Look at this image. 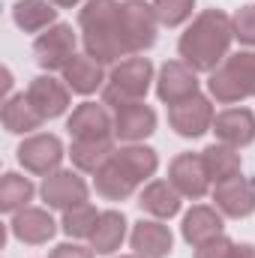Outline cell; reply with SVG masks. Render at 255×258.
I'll return each instance as SVG.
<instances>
[{"instance_id": "cell-1", "label": "cell", "mask_w": 255, "mask_h": 258, "mask_svg": "<svg viewBox=\"0 0 255 258\" xmlns=\"http://www.w3.org/2000/svg\"><path fill=\"white\" fill-rule=\"evenodd\" d=\"M234 27L231 15L222 9H201L177 39V57L195 72H213L231 54Z\"/></svg>"}, {"instance_id": "cell-2", "label": "cell", "mask_w": 255, "mask_h": 258, "mask_svg": "<svg viewBox=\"0 0 255 258\" xmlns=\"http://www.w3.org/2000/svg\"><path fill=\"white\" fill-rule=\"evenodd\" d=\"M78 30L84 54L102 66H114L132 57L120 36V0H87L78 9Z\"/></svg>"}, {"instance_id": "cell-3", "label": "cell", "mask_w": 255, "mask_h": 258, "mask_svg": "<svg viewBox=\"0 0 255 258\" xmlns=\"http://www.w3.org/2000/svg\"><path fill=\"white\" fill-rule=\"evenodd\" d=\"M207 96L219 105H237L255 96V48L228 54L207 75Z\"/></svg>"}, {"instance_id": "cell-4", "label": "cell", "mask_w": 255, "mask_h": 258, "mask_svg": "<svg viewBox=\"0 0 255 258\" xmlns=\"http://www.w3.org/2000/svg\"><path fill=\"white\" fill-rule=\"evenodd\" d=\"M156 84V69H153V60L150 57H141V54H132L126 60L111 66L108 72V81L102 87V102L117 111L123 105H132V102H141L147 96V90Z\"/></svg>"}, {"instance_id": "cell-5", "label": "cell", "mask_w": 255, "mask_h": 258, "mask_svg": "<svg viewBox=\"0 0 255 258\" xmlns=\"http://www.w3.org/2000/svg\"><path fill=\"white\" fill-rule=\"evenodd\" d=\"M15 156H18V165L27 174L48 177L57 168H63V159L69 156V150L63 147V141L57 135H51V132H33V135H24V141L18 144Z\"/></svg>"}, {"instance_id": "cell-6", "label": "cell", "mask_w": 255, "mask_h": 258, "mask_svg": "<svg viewBox=\"0 0 255 258\" xmlns=\"http://www.w3.org/2000/svg\"><path fill=\"white\" fill-rule=\"evenodd\" d=\"M159 18L147 0H120V36L129 54H144L156 45Z\"/></svg>"}, {"instance_id": "cell-7", "label": "cell", "mask_w": 255, "mask_h": 258, "mask_svg": "<svg viewBox=\"0 0 255 258\" xmlns=\"http://www.w3.org/2000/svg\"><path fill=\"white\" fill-rule=\"evenodd\" d=\"M75 48H78V33L66 21H57L54 27L42 30L33 39V57L45 72H63L69 60L78 54Z\"/></svg>"}, {"instance_id": "cell-8", "label": "cell", "mask_w": 255, "mask_h": 258, "mask_svg": "<svg viewBox=\"0 0 255 258\" xmlns=\"http://www.w3.org/2000/svg\"><path fill=\"white\" fill-rule=\"evenodd\" d=\"M39 195L45 201L48 210H69L75 204H84L90 198V183L81 177L78 168H57L54 174L42 177V186H39Z\"/></svg>"}, {"instance_id": "cell-9", "label": "cell", "mask_w": 255, "mask_h": 258, "mask_svg": "<svg viewBox=\"0 0 255 258\" xmlns=\"http://www.w3.org/2000/svg\"><path fill=\"white\" fill-rule=\"evenodd\" d=\"M213 117H216L213 99L204 96V93H195V96L168 108V126L174 129L180 138H192V141L213 129Z\"/></svg>"}, {"instance_id": "cell-10", "label": "cell", "mask_w": 255, "mask_h": 258, "mask_svg": "<svg viewBox=\"0 0 255 258\" xmlns=\"http://www.w3.org/2000/svg\"><path fill=\"white\" fill-rule=\"evenodd\" d=\"M153 90H156V99L171 108V105L189 99L195 93H201V81H198V72L183 60H165L156 72Z\"/></svg>"}, {"instance_id": "cell-11", "label": "cell", "mask_w": 255, "mask_h": 258, "mask_svg": "<svg viewBox=\"0 0 255 258\" xmlns=\"http://www.w3.org/2000/svg\"><path fill=\"white\" fill-rule=\"evenodd\" d=\"M57 231H60V222H54L48 207L27 204L9 216V234L24 246H45Z\"/></svg>"}, {"instance_id": "cell-12", "label": "cell", "mask_w": 255, "mask_h": 258, "mask_svg": "<svg viewBox=\"0 0 255 258\" xmlns=\"http://www.w3.org/2000/svg\"><path fill=\"white\" fill-rule=\"evenodd\" d=\"M168 180L177 192L189 201H201L204 195L213 189L210 177H207V168H204V159L201 153H177L171 162H168Z\"/></svg>"}, {"instance_id": "cell-13", "label": "cell", "mask_w": 255, "mask_h": 258, "mask_svg": "<svg viewBox=\"0 0 255 258\" xmlns=\"http://www.w3.org/2000/svg\"><path fill=\"white\" fill-rule=\"evenodd\" d=\"M213 207L225 216V219H249L255 213V180L252 177H231L222 180L210 189Z\"/></svg>"}, {"instance_id": "cell-14", "label": "cell", "mask_w": 255, "mask_h": 258, "mask_svg": "<svg viewBox=\"0 0 255 258\" xmlns=\"http://www.w3.org/2000/svg\"><path fill=\"white\" fill-rule=\"evenodd\" d=\"M27 99H30V105L45 120H57V117H63L66 111H69L72 90L66 87L63 78H54L51 72H42V75H36L27 84Z\"/></svg>"}, {"instance_id": "cell-15", "label": "cell", "mask_w": 255, "mask_h": 258, "mask_svg": "<svg viewBox=\"0 0 255 258\" xmlns=\"http://www.w3.org/2000/svg\"><path fill=\"white\" fill-rule=\"evenodd\" d=\"M129 246L141 258H168L174 252V234L162 219H138L129 228Z\"/></svg>"}, {"instance_id": "cell-16", "label": "cell", "mask_w": 255, "mask_h": 258, "mask_svg": "<svg viewBox=\"0 0 255 258\" xmlns=\"http://www.w3.org/2000/svg\"><path fill=\"white\" fill-rule=\"evenodd\" d=\"M219 234H225V216L213 207V204H192L183 213L180 222V237L189 243L192 249L216 240Z\"/></svg>"}, {"instance_id": "cell-17", "label": "cell", "mask_w": 255, "mask_h": 258, "mask_svg": "<svg viewBox=\"0 0 255 258\" xmlns=\"http://www.w3.org/2000/svg\"><path fill=\"white\" fill-rule=\"evenodd\" d=\"M66 129L72 138H114V117L105 102H81L66 117Z\"/></svg>"}, {"instance_id": "cell-18", "label": "cell", "mask_w": 255, "mask_h": 258, "mask_svg": "<svg viewBox=\"0 0 255 258\" xmlns=\"http://www.w3.org/2000/svg\"><path fill=\"white\" fill-rule=\"evenodd\" d=\"M210 132L216 135V141H222L234 150H243L255 141V114L243 105H231L225 111H216Z\"/></svg>"}, {"instance_id": "cell-19", "label": "cell", "mask_w": 255, "mask_h": 258, "mask_svg": "<svg viewBox=\"0 0 255 258\" xmlns=\"http://www.w3.org/2000/svg\"><path fill=\"white\" fill-rule=\"evenodd\" d=\"M156 111L141 99V102H132L114 111V138L123 141V144H141L144 138H150L156 132Z\"/></svg>"}, {"instance_id": "cell-20", "label": "cell", "mask_w": 255, "mask_h": 258, "mask_svg": "<svg viewBox=\"0 0 255 258\" xmlns=\"http://www.w3.org/2000/svg\"><path fill=\"white\" fill-rule=\"evenodd\" d=\"M138 207H141V213L168 222V219H174V216L183 210V195L171 186V180L153 177L150 183L141 186V192H138Z\"/></svg>"}, {"instance_id": "cell-21", "label": "cell", "mask_w": 255, "mask_h": 258, "mask_svg": "<svg viewBox=\"0 0 255 258\" xmlns=\"http://www.w3.org/2000/svg\"><path fill=\"white\" fill-rule=\"evenodd\" d=\"M60 78L66 81V87L78 96H93L96 90L105 87L108 75H105V66L99 60H93L90 54H75L69 66L60 72Z\"/></svg>"}, {"instance_id": "cell-22", "label": "cell", "mask_w": 255, "mask_h": 258, "mask_svg": "<svg viewBox=\"0 0 255 258\" xmlns=\"http://www.w3.org/2000/svg\"><path fill=\"white\" fill-rule=\"evenodd\" d=\"M114 162L126 171L138 186L150 183L156 177V171H159V153L153 147H147L144 141L141 144H120L114 150Z\"/></svg>"}, {"instance_id": "cell-23", "label": "cell", "mask_w": 255, "mask_h": 258, "mask_svg": "<svg viewBox=\"0 0 255 258\" xmlns=\"http://www.w3.org/2000/svg\"><path fill=\"white\" fill-rule=\"evenodd\" d=\"M114 141L117 138H72V144H69L72 168H78L81 174H96L114 156V150H117Z\"/></svg>"}, {"instance_id": "cell-24", "label": "cell", "mask_w": 255, "mask_h": 258, "mask_svg": "<svg viewBox=\"0 0 255 258\" xmlns=\"http://www.w3.org/2000/svg\"><path fill=\"white\" fill-rule=\"evenodd\" d=\"M129 237V222L123 216V210L111 207V210H102L99 213V222H96V231L90 237V246L96 255H114L123 240Z\"/></svg>"}, {"instance_id": "cell-25", "label": "cell", "mask_w": 255, "mask_h": 258, "mask_svg": "<svg viewBox=\"0 0 255 258\" xmlns=\"http://www.w3.org/2000/svg\"><path fill=\"white\" fill-rule=\"evenodd\" d=\"M0 123H3L6 132H12V135H33L36 129L45 123V117L30 105L27 93H12L9 99H3Z\"/></svg>"}, {"instance_id": "cell-26", "label": "cell", "mask_w": 255, "mask_h": 258, "mask_svg": "<svg viewBox=\"0 0 255 258\" xmlns=\"http://www.w3.org/2000/svg\"><path fill=\"white\" fill-rule=\"evenodd\" d=\"M57 12H60V9H57L51 0H15V6H12V21H15L18 30L39 36L42 30H48V27L57 24Z\"/></svg>"}, {"instance_id": "cell-27", "label": "cell", "mask_w": 255, "mask_h": 258, "mask_svg": "<svg viewBox=\"0 0 255 258\" xmlns=\"http://www.w3.org/2000/svg\"><path fill=\"white\" fill-rule=\"evenodd\" d=\"M201 159H204V168H207V177L210 183H222V180H231L237 174H243V159H240V150L216 141V144H207L201 150Z\"/></svg>"}, {"instance_id": "cell-28", "label": "cell", "mask_w": 255, "mask_h": 258, "mask_svg": "<svg viewBox=\"0 0 255 258\" xmlns=\"http://www.w3.org/2000/svg\"><path fill=\"white\" fill-rule=\"evenodd\" d=\"M93 189L96 195H102L105 201H126L138 192V183L129 177L126 171L114 162V156L93 174Z\"/></svg>"}, {"instance_id": "cell-29", "label": "cell", "mask_w": 255, "mask_h": 258, "mask_svg": "<svg viewBox=\"0 0 255 258\" xmlns=\"http://www.w3.org/2000/svg\"><path fill=\"white\" fill-rule=\"evenodd\" d=\"M33 195H36V186L30 177H24L18 171H6L0 177V210L3 213H9V216L18 213L21 207H27L33 201Z\"/></svg>"}, {"instance_id": "cell-30", "label": "cell", "mask_w": 255, "mask_h": 258, "mask_svg": "<svg viewBox=\"0 0 255 258\" xmlns=\"http://www.w3.org/2000/svg\"><path fill=\"white\" fill-rule=\"evenodd\" d=\"M99 213H102V210H96L90 201L75 204V207L63 210V216H60V231H63L69 240H90L93 231H96Z\"/></svg>"}, {"instance_id": "cell-31", "label": "cell", "mask_w": 255, "mask_h": 258, "mask_svg": "<svg viewBox=\"0 0 255 258\" xmlns=\"http://www.w3.org/2000/svg\"><path fill=\"white\" fill-rule=\"evenodd\" d=\"M159 18V27H183L189 24L195 12V0H150Z\"/></svg>"}, {"instance_id": "cell-32", "label": "cell", "mask_w": 255, "mask_h": 258, "mask_svg": "<svg viewBox=\"0 0 255 258\" xmlns=\"http://www.w3.org/2000/svg\"><path fill=\"white\" fill-rule=\"evenodd\" d=\"M231 27H234V39L246 48H255V3L240 6L231 15Z\"/></svg>"}, {"instance_id": "cell-33", "label": "cell", "mask_w": 255, "mask_h": 258, "mask_svg": "<svg viewBox=\"0 0 255 258\" xmlns=\"http://www.w3.org/2000/svg\"><path fill=\"white\" fill-rule=\"evenodd\" d=\"M231 249H234V240L225 237V234H219L216 240L198 246L195 249V258H231Z\"/></svg>"}, {"instance_id": "cell-34", "label": "cell", "mask_w": 255, "mask_h": 258, "mask_svg": "<svg viewBox=\"0 0 255 258\" xmlns=\"http://www.w3.org/2000/svg\"><path fill=\"white\" fill-rule=\"evenodd\" d=\"M48 258H96L93 246H84L81 240H66V243H57Z\"/></svg>"}, {"instance_id": "cell-35", "label": "cell", "mask_w": 255, "mask_h": 258, "mask_svg": "<svg viewBox=\"0 0 255 258\" xmlns=\"http://www.w3.org/2000/svg\"><path fill=\"white\" fill-rule=\"evenodd\" d=\"M231 258H255V243H234Z\"/></svg>"}, {"instance_id": "cell-36", "label": "cell", "mask_w": 255, "mask_h": 258, "mask_svg": "<svg viewBox=\"0 0 255 258\" xmlns=\"http://www.w3.org/2000/svg\"><path fill=\"white\" fill-rule=\"evenodd\" d=\"M57 9H75V6H84L87 0H51Z\"/></svg>"}, {"instance_id": "cell-37", "label": "cell", "mask_w": 255, "mask_h": 258, "mask_svg": "<svg viewBox=\"0 0 255 258\" xmlns=\"http://www.w3.org/2000/svg\"><path fill=\"white\" fill-rule=\"evenodd\" d=\"M117 258H141V255H135V252H132V255H117Z\"/></svg>"}]
</instances>
